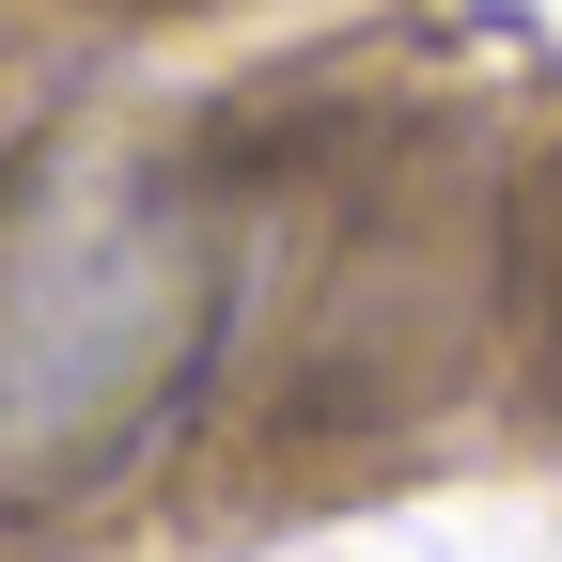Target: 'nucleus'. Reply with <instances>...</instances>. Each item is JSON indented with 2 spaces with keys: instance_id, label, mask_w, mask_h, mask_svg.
Returning <instances> with one entry per match:
<instances>
[{
  "instance_id": "1",
  "label": "nucleus",
  "mask_w": 562,
  "mask_h": 562,
  "mask_svg": "<svg viewBox=\"0 0 562 562\" xmlns=\"http://www.w3.org/2000/svg\"><path fill=\"white\" fill-rule=\"evenodd\" d=\"M203 281V220L125 157H63L0 203V501L125 453V422L188 375Z\"/></svg>"
}]
</instances>
